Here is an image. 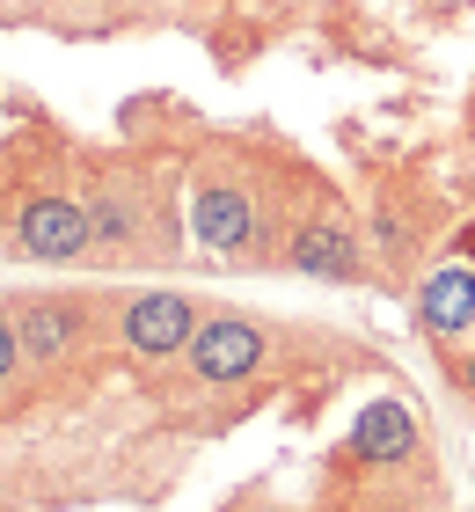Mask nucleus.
Wrapping results in <instances>:
<instances>
[{
    "label": "nucleus",
    "instance_id": "nucleus-2",
    "mask_svg": "<svg viewBox=\"0 0 475 512\" xmlns=\"http://www.w3.org/2000/svg\"><path fill=\"white\" fill-rule=\"evenodd\" d=\"M198 300L176 293V286H154V293H132V300H117V344H125L132 359H183L190 352V337H198Z\"/></svg>",
    "mask_w": 475,
    "mask_h": 512
},
{
    "label": "nucleus",
    "instance_id": "nucleus-1",
    "mask_svg": "<svg viewBox=\"0 0 475 512\" xmlns=\"http://www.w3.org/2000/svg\"><path fill=\"white\" fill-rule=\"evenodd\" d=\"M190 235L205 249L234 256V264H249V256H264V213H256V191L234 176H198V191H190Z\"/></svg>",
    "mask_w": 475,
    "mask_h": 512
},
{
    "label": "nucleus",
    "instance_id": "nucleus-7",
    "mask_svg": "<svg viewBox=\"0 0 475 512\" xmlns=\"http://www.w3.org/2000/svg\"><path fill=\"white\" fill-rule=\"evenodd\" d=\"M417 330L432 344H454L461 330H475V264L446 256V264L424 271V286H417Z\"/></svg>",
    "mask_w": 475,
    "mask_h": 512
},
{
    "label": "nucleus",
    "instance_id": "nucleus-3",
    "mask_svg": "<svg viewBox=\"0 0 475 512\" xmlns=\"http://www.w3.org/2000/svg\"><path fill=\"white\" fill-rule=\"evenodd\" d=\"M8 242H15V256H37V264H74V256L95 249V213H88V198L37 191V198L15 213Z\"/></svg>",
    "mask_w": 475,
    "mask_h": 512
},
{
    "label": "nucleus",
    "instance_id": "nucleus-5",
    "mask_svg": "<svg viewBox=\"0 0 475 512\" xmlns=\"http://www.w3.org/2000/svg\"><path fill=\"white\" fill-rule=\"evenodd\" d=\"M264 359H271V330H264L256 315H205L198 337H190V352H183V366H190L205 388L249 381Z\"/></svg>",
    "mask_w": 475,
    "mask_h": 512
},
{
    "label": "nucleus",
    "instance_id": "nucleus-6",
    "mask_svg": "<svg viewBox=\"0 0 475 512\" xmlns=\"http://www.w3.org/2000/svg\"><path fill=\"white\" fill-rule=\"evenodd\" d=\"M285 271H300V278H322V286H359L366 278V256L359 242H351V227L344 220H300L293 235H285Z\"/></svg>",
    "mask_w": 475,
    "mask_h": 512
},
{
    "label": "nucleus",
    "instance_id": "nucleus-8",
    "mask_svg": "<svg viewBox=\"0 0 475 512\" xmlns=\"http://www.w3.org/2000/svg\"><path fill=\"white\" fill-rule=\"evenodd\" d=\"M88 213H95V249H110V256H132L161 220L147 183H103V191L88 198Z\"/></svg>",
    "mask_w": 475,
    "mask_h": 512
},
{
    "label": "nucleus",
    "instance_id": "nucleus-4",
    "mask_svg": "<svg viewBox=\"0 0 475 512\" xmlns=\"http://www.w3.org/2000/svg\"><path fill=\"white\" fill-rule=\"evenodd\" d=\"M88 330H95V300L88 293H30V300H15L22 359H37V366L81 359L88 352Z\"/></svg>",
    "mask_w": 475,
    "mask_h": 512
},
{
    "label": "nucleus",
    "instance_id": "nucleus-10",
    "mask_svg": "<svg viewBox=\"0 0 475 512\" xmlns=\"http://www.w3.org/2000/svg\"><path fill=\"white\" fill-rule=\"evenodd\" d=\"M15 366H22V337H15V315H0V388L15 381Z\"/></svg>",
    "mask_w": 475,
    "mask_h": 512
},
{
    "label": "nucleus",
    "instance_id": "nucleus-9",
    "mask_svg": "<svg viewBox=\"0 0 475 512\" xmlns=\"http://www.w3.org/2000/svg\"><path fill=\"white\" fill-rule=\"evenodd\" d=\"M351 454L373 461V469H395V461H410V454H417V417L380 395L359 425H351Z\"/></svg>",
    "mask_w": 475,
    "mask_h": 512
},
{
    "label": "nucleus",
    "instance_id": "nucleus-11",
    "mask_svg": "<svg viewBox=\"0 0 475 512\" xmlns=\"http://www.w3.org/2000/svg\"><path fill=\"white\" fill-rule=\"evenodd\" d=\"M454 374H461V388H468V395H475V352H468V359H461V366H454Z\"/></svg>",
    "mask_w": 475,
    "mask_h": 512
}]
</instances>
